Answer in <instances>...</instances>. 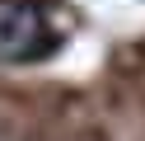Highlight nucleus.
<instances>
[{"label": "nucleus", "mask_w": 145, "mask_h": 141, "mask_svg": "<svg viewBox=\"0 0 145 141\" xmlns=\"http://www.w3.org/2000/svg\"><path fill=\"white\" fill-rule=\"evenodd\" d=\"M52 47V24L33 0H0V61H33Z\"/></svg>", "instance_id": "f257e3e1"}]
</instances>
